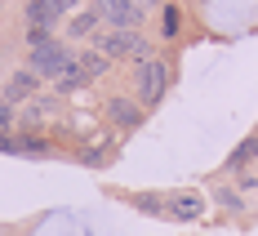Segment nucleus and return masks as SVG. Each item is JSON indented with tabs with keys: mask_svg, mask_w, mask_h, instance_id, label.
Instances as JSON below:
<instances>
[{
	"mask_svg": "<svg viewBox=\"0 0 258 236\" xmlns=\"http://www.w3.org/2000/svg\"><path fill=\"white\" fill-rule=\"evenodd\" d=\"M98 53H107V58H138V63H147V58H152V45H147L138 31L111 27V31L98 36Z\"/></svg>",
	"mask_w": 258,
	"mask_h": 236,
	"instance_id": "f257e3e1",
	"label": "nucleus"
},
{
	"mask_svg": "<svg viewBox=\"0 0 258 236\" xmlns=\"http://www.w3.org/2000/svg\"><path fill=\"white\" fill-rule=\"evenodd\" d=\"M67 67H72V53L62 49V45H40V49H31V72L36 76H49V80H62L67 76Z\"/></svg>",
	"mask_w": 258,
	"mask_h": 236,
	"instance_id": "f03ea898",
	"label": "nucleus"
},
{
	"mask_svg": "<svg viewBox=\"0 0 258 236\" xmlns=\"http://www.w3.org/2000/svg\"><path fill=\"white\" fill-rule=\"evenodd\" d=\"M165 85H169V67H165L160 58L138 63V98H143V103H160Z\"/></svg>",
	"mask_w": 258,
	"mask_h": 236,
	"instance_id": "7ed1b4c3",
	"label": "nucleus"
},
{
	"mask_svg": "<svg viewBox=\"0 0 258 236\" xmlns=\"http://www.w3.org/2000/svg\"><path fill=\"white\" fill-rule=\"evenodd\" d=\"M103 18H111V27L134 31V27L143 23V5L138 0H103Z\"/></svg>",
	"mask_w": 258,
	"mask_h": 236,
	"instance_id": "20e7f679",
	"label": "nucleus"
},
{
	"mask_svg": "<svg viewBox=\"0 0 258 236\" xmlns=\"http://www.w3.org/2000/svg\"><path fill=\"white\" fill-rule=\"evenodd\" d=\"M62 5H67V0H31V5H27V23L31 27H53L58 14H62Z\"/></svg>",
	"mask_w": 258,
	"mask_h": 236,
	"instance_id": "39448f33",
	"label": "nucleus"
},
{
	"mask_svg": "<svg viewBox=\"0 0 258 236\" xmlns=\"http://www.w3.org/2000/svg\"><path fill=\"white\" fill-rule=\"evenodd\" d=\"M36 94V72L27 67V72H14L9 76V85H5V103L14 107V103H23V98H31Z\"/></svg>",
	"mask_w": 258,
	"mask_h": 236,
	"instance_id": "423d86ee",
	"label": "nucleus"
},
{
	"mask_svg": "<svg viewBox=\"0 0 258 236\" xmlns=\"http://www.w3.org/2000/svg\"><path fill=\"white\" fill-rule=\"evenodd\" d=\"M107 121L120 125V130H134V125L143 121V111H138V103H129V98H111V103H107Z\"/></svg>",
	"mask_w": 258,
	"mask_h": 236,
	"instance_id": "0eeeda50",
	"label": "nucleus"
},
{
	"mask_svg": "<svg viewBox=\"0 0 258 236\" xmlns=\"http://www.w3.org/2000/svg\"><path fill=\"white\" fill-rule=\"evenodd\" d=\"M169 210H174V218H187V223H191V218H201L205 205H201V196H174Z\"/></svg>",
	"mask_w": 258,
	"mask_h": 236,
	"instance_id": "6e6552de",
	"label": "nucleus"
},
{
	"mask_svg": "<svg viewBox=\"0 0 258 236\" xmlns=\"http://www.w3.org/2000/svg\"><path fill=\"white\" fill-rule=\"evenodd\" d=\"M107 63H111V58H107V53H98V49H85V53H80V67H85V76H89V80L103 76Z\"/></svg>",
	"mask_w": 258,
	"mask_h": 236,
	"instance_id": "1a4fd4ad",
	"label": "nucleus"
},
{
	"mask_svg": "<svg viewBox=\"0 0 258 236\" xmlns=\"http://www.w3.org/2000/svg\"><path fill=\"white\" fill-rule=\"evenodd\" d=\"M80 85H89V76H85V67H80V63H72V67H67V76L58 80V89H80Z\"/></svg>",
	"mask_w": 258,
	"mask_h": 236,
	"instance_id": "9d476101",
	"label": "nucleus"
},
{
	"mask_svg": "<svg viewBox=\"0 0 258 236\" xmlns=\"http://www.w3.org/2000/svg\"><path fill=\"white\" fill-rule=\"evenodd\" d=\"M98 14H103V9H89V14H80L76 23H72V31H76V36H85V31H94V27H98Z\"/></svg>",
	"mask_w": 258,
	"mask_h": 236,
	"instance_id": "9b49d317",
	"label": "nucleus"
},
{
	"mask_svg": "<svg viewBox=\"0 0 258 236\" xmlns=\"http://www.w3.org/2000/svg\"><path fill=\"white\" fill-rule=\"evenodd\" d=\"M258 156V138H249V143H240L232 152V165H245V160H254Z\"/></svg>",
	"mask_w": 258,
	"mask_h": 236,
	"instance_id": "f8f14e48",
	"label": "nucleus"
},
{
	"mask_svg": "<svg viewBox=\"0 0 258 236\" xmlns=\"http://www.w3.org/2000/svg\"><path fill=\"white\" fill-rule=\"evenodd\" d=\"M27 40H31V49L49 45V27H31V31H27Z\"/></svg>",
	"mask_w": 258,
	"mask_h": 236,
	"instance_id": "ddd939ff",
	"label": "nucleus"
},
{
	"mask_svg": "<svg viewBox=\"0 0 258 236\" xmlns=\"http://www.w3.org/2000/svg\"><path fill=\"white\" fill-rule=\"evenodd\" d=\"M134 205H138V210H147V214H160V210H165L156 196H134Z\"/></svg>",
	"mask_w": 258,
	"mask_h": 236,
	"instance_id": "4468645a",
	"label": "nucleus"
},
{
	"mask_svg": "<svg viewBox=\"0 0 258 236\" xmlns=\"http://www.w3.org/2000/svg\"><path fill=\"white\" fill-rule=\"evenodd\" d=\"M174 31H178V9L165 5V36H174Z\"/></svg>",
	"mask_w": 258,
	"mask_h": 236,
	"instance_id": "2eb2a0df",
	"label": "nucleus"
},
{
	"mask_svg": "<svg viewBox=\"0 0 258 236\" xmlns=\"http://www.w3.org/2000/svg\"><path fill=\"white\" fill-rule=\"evenodd\" d=\"M9 121H14V107H9V103H0V130H5Z\"/></svg>",
	"mask_w": 258,
	"mask_h": 236,
	"instance_id": "dca6fc26",
	"label": "nucleus"
},
{
	"mask_svg": "<svg viewBox=\"0 0 258 236\" xmlns=\"http://www.w3.org/2000/svg\"><path fill=\"white\" fill-rule=\"evenodd\" d=\"M138 5H143V9H147V5H160V0H138Z\"/></svg>",
	"mask_w": 258,
	"mask_h": 236,
	"instance_id": "f3484780",
	"label": "nucleus"
},
{
	"mask_svg": "<svg viewBox=\"0 0 258 236\" xmlns=\"http://www.w3.org/2000/svg\"><path fill=\"white\" fill-rule=\"evenodd\" d=\"M254 187H258V183H254Z\"/></svg>",
	"mask_w": 258,
	"mask_h": 236,
	"instance_id": "a211bd4d",
	"label": "nucleus"
}]
</instances>
